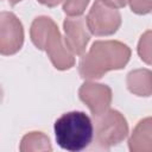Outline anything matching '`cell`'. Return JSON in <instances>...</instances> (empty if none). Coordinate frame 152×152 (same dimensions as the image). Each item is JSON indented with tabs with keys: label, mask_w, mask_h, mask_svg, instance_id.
Returning <instances> with one entry per match:
<instances>
[{
	"label": "cell",
	"mask_w": 152,
	"mask_h": 152,
	"mask_svg": "<svg viewBox=\"0 0 152 152\" xmlns=\"http://www.w3.org/2000/svg\"><path fill=\"white\" fill-rule=\"evenodd\" d=\"M131 49L120 40H95L78 63V74L86 81L102 78L112 70L124 69L131 59Z\"/></svg>",
	"instance_id": "6da1fadb"
},
{
	"label": "cell",
	"mask_w": 152,
	"mask_h": 152,
	"mask_svg": "<svg viewBox=\"0 0 152 152\" xmlns=\"http://www.w3.org/2000/svg\"><path fill=\"white\" fill-rule=\"evenodd\" d=\"M104 1H107L108 4L114 6L115 8H122L128 4L129 0H104Z\"/></svg>",
	"instance_id": "9a60e30c"
},
{
	"label": "cell",
	"mask_w": 152,
	"mask_h": 152,
	"mask_svg": "<svg viewBox=\"0 0 152 152\" xmlns=\"http://www.w3.org/2000/svg\"><path fill=\"white\" fill-rule=\"evenodd\" d=\"M21 0H7V2L11 5V6H14V5H17L18 2H20Z\"/></svg>",
	"instance_id": "e0dca14e"
},
{
	"label": "cell",
	"mask_w": 152,
	"mask_h": 152,
	"mask_svg": "<svg viewBox=\"0 0 152 152\" xmlns=\"http://www.w3.org/2000/svg\"><path fill=\"white\" fill-rule=\"evenodd\" d=\"M131 152H152V116L138 121L128 138Z\"/></svg>",
	"instance_id": "9c48e42d"
},
{
	"label": "cell",
	"mask_w": 152,
	"mask_h": 152,
	"mask_svg": "<svg viewBox=\"0 0 152 152\" xmlns=\"http://www.w3.org/2000/svg\"><path fill=\"white\" fill-rule=\"evenodd\" d=\"M20 152H46L52 151L50 138L39 131H32L26 133L19 145Z\"/></svg>",
	"instance_id": "8fae6325"
},
{
	"label": "cell",
	"mask_w": 152,
	"mask_h": 152,
	"mask_svg": "<svg viewBox=\"0 0 152 152\" xmlns=\"http://www.w3.org/2000/svg\"><path fill=\"white\" fill-rule=\"evenodd\" d=\"M90 0H64L63 12L68 17H80L84 13Z\"/></svg>",
	"instance_id": "4fadbf2b"
},
{
	"label": "cell",
	"mask_w": 152,
	"mask_h": 152,
	"mask_svg": "<svg viewBox=\"0 0 152 152\" xmlns=\"http://www.w3.org/2000/svg\"><path fill=\"white\" fill-rule=\"evenodd\" d=\"M39 4L46 6V7H56L64 0H37Z\"/></svg>",
	"instance_id": "2e32d148"
},
{
	"label": "cell",
	"mask_w": 152,
	"mask_h": 152,
	"mask_svg": "<svg viewBox=\"0 0 152 152\" xmlns=\"http://www.w3.org/2000/svg\"><path fill=\"white\" fill-rule=\"evenodd\" d=\"M126 86L128 91L135 96H152V70L145 68L131 70L126 76Z\"/></svg>",
	"instance_id": "30bf717a"
},
{
	"label": "cell",
	"mask_w": 152,
	"mask_h": 152,
	"mask_svg": "<svg viewBox=\"0 0 152 152\" xmlns=\"http://www.w3.org/2000/svg\"><path fill=\"white\" fill-rule=\"evenodd\" d=\"M128 4L134 14L145 15L152 12V0H129Z\"/></svg>",
	"instance_id": "5bb4252c"
},
{
	"label": "cell",
	"mask_w": 152,
	"mask_h": 152,
	"mask_svg": "<svg viewBox=\"0 0 152 152\" xmlns=\"http://www.w3.org/2000/svg\"><path fill=\"white\" fill-rule=\"evenodd\" d=\"M24 26L13 12L0 13V53L12 56L20 51L24 44Z\"/></svg>",
	"instance_id": "8992f818"
},
{
	"label": "cell",
	"mask_w": 152,
	"mask_h": 152,
	"mask_svg": "<svg viewBox=\"0 0 152 152\" xmlns=\"http://www.w3.org/2000/svg\"><path fill=\"white\" fill-rule=\"evenodd\" d=\"M53 131L57 145L69 152L87 148L94 139V124L84 112L80 110L61 115L55 121Z\"/></svg>",
	"instance_id": "3957f363"
},
{
	"label": "cell",
	"mask_w": 152,
	"mask_h": 152,
	"mask_svg": "<svg viewBox=\"0 0 152 152\" xmlns=\"http://www.w3.org/2000/svg\"><path fill=\"white\" fill-rule=\"evenodd\" d=\"M137 52L145 64L152 65V30H147L140 36Z\"/></svg>",
	"instance_id": "7c38bea8"
},
{
	"label": "cell",
	"mask_w": 152,
	"mask_h": 152,
	"mask_svg": "<svg viewBox=\"0 0 152 152\" xmlns=\"http://www.w3.org/2000/svg\"><path fill=\"white\" fill-rule=\"evenodd\" d=\"M78 99L89 108L91 115H99L109 109L113 93L109 86L95 81H86L78 89Z\"/></svg>",
	"instance_id": "52a82bcc"
},
{
	"label": "cell",
	"mask_w": 152,
	"mask_h": 152,
	"mask_svg": "<svg viewBox=\"0 0 152 152\" xmlns=\"http://www.w3.org/2000/svg\"><path fill=\"white\" fill-rule=\"evenodd\" d=\"M94 124V148L109 150L122 142L128 135V122L124 114L116 109L93 116Z\"/></svg>",
	"instance_id": "277c9868"
},
{
	"label": "cell",
	"mask_w": 152,
	"mask_h": 152,
	"mask_svg": "<svg viewBox=\"0 0 152 152\" xmlns=\"http://www.w3.org/2000/svg\"><path fill=\"white\" fill-rule=\"evenodd\" d=\"M63 30L64 40L68 49L75 56H83L91 36L87 19L82 15L68 17L63 21Z\"/></svg>",
	"instance_id": "ba28073f"
},
{
	"label": "cell",
	"mask_w": 152,
	"mask_h": 152,
	"mask_svg": "<svg viewBox=\"0 0 152 152\" xmlns=\"http://www.w3.org/2000/svg\"><path fill=\"white\" fill-rule=\"evenodd\" d=\"M86 19L91 34L97 37L116 33L122 21L119 8H115L104 0H95Z\"/></svg>",
	"instance_id": "5b68a950"
},
{
	"label": "cell",
	"mask_w": 152,
	"mask_h": 152,
	"mask_svg": "<svg viewBox=\"0 0 152 152\" xmlns=\"http://www.w3.org/2000/svg\"><path fill=\"white\" fill-rule=\"evenodd\" d=\"M30 38L38 50L46 52L57 70H69L75 65V55L68 49L57 24L50 17L39 15L33 19L30 27Z\"/></svg>",
	"instance_id": "7a4b0ae2"
}]
</instances>
